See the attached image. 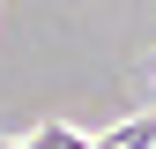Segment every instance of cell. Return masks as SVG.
<instances>
[{
	"instance_id": "6da1fadb",
	"label": "cell",
	"mask_w": 156,
	"mask_h": 149,
	"mask_svg": "<svg viewBox=\"0 0 156 149\" xmlns=\"http://www.w3.org/2000/svg\"><path fill=\"white\" fill-rule=\"evenodd\" d=\"M0 149H37V142H0Z\"/></svg>"
}]
</instances>
